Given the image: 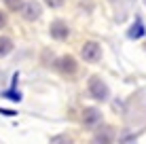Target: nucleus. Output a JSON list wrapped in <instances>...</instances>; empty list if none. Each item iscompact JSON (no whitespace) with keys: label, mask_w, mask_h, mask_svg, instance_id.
<instances>
[{"label":"nucleus","mask_w":146,"mask_h":144,"mask_svg":"<svg viewBox=\"0 0 146 144\" xmlns=\"http://www.w3.org/2000/svg\"><path fill=\"white\" fill-rule=\"evenodd\" d=\"M55 68H57L59 72H64V74H74L78 66H76V59L72 55H64V57H59L57 62H55Z\"/></svg>","instance_id":"3"},{"label":"nucleus","mask_w":146,"mask_h":144,"mask_svg":"<svg viewBox=\"0 0 146 144\" xmlns=\"http://www.w3.org/2000/svg\"><path fill=\"white\" fill-rule=\"evenodd\" d=\"M100 119H102V112L98 108H85L83 110V123L85 125H95Z\"/></svg>","instance_id":"7"},{"label":"nucleus","mask_w":146,"mask_h":144,"mask_svg":"<svg viewBox=\"0 0 146 144\" xmlns=\"http://www.w3.org/2000/svg\"><path fill=\"white\" fill-rule=\"evenodd\" d=\"M49 32H51V36L55 40H64V38H68L70 28H68V23H64V21H53L51 28H49Z\"/></svg>","instance_id":"6"},{"label":"nucleus","mask_w":146,"mask_h":144,"mask_svg":"<svg viewBox=\"0 0 146 144\" xmlns=\"http://www.w3.org/2000/svg\"><path fill=\"white\" fill-rule=\"evenodd\" d=\"M121 144H135V136H129V138H123Z\"/></svg>","instance_id":"13"},{"label":"nucleus","mask_w":146,"mask_h":144,"mask_svg":"<svg viewBox=\"0 0 146 144\" xmlns=\"http://www.w3.org/2000/svg\"><path fill=\"white\" fill-rule=\"evenodd\" d=\"M4 26H7V15H4L2 11H0V30H2Z\"/></svg>","instance_id":"14"},{"label":"nucleus","mask_w":146,"mask_h":144,"mask_svg":"<svg viewBox=\"0 0 146 144\" xmlns=\"http://www.w3.org/2000/svg\"><path fill=\"white\" fill-rule=\"evenodd\" d=\"M114 138H117V133H114L112 127H102V129L95 131L93 136V144H112Z\"/></svg>","instance_id":"4"},{"label":"nucleus","mask_w":146,"mask_h":144,"mask_svg":"<svg viewBox=\"0 0 146 144\" xmlns=\"http://www.w3.org/2000/svg\"><path fill=\"white\" fill-rule=\"evenodd\" d=\"M146 34V30H144V23L140 21V19H135V23L131 26V30H129V38H135V40H138V38H142Z\"/></svg>","instance_id":"8"},{"label":"nucleus","mask_w":146,"mask_h":144,"mask_svg":"<svg viewBox=\"0 0 146 144\" xmlns=\"http://www.w3.org/2000/svg\"><path fill=\"white\" fill-rule=\"evenodd\" d=\"M80 55L85 57V62H98L100 57H102V47H100L98 42L89 40L83 44V49H80Z\"/></svg>","instance_id":"2"},{"label":"nucleus","mask_w":146,"mask_h":144,"mask_svg":"<svg viewBox=\"0 0 146 144\" xmlns=\"http://www.w3.org/2000/svg\"><path fill=\"white\" fill-rule=\"evenodd\" d=\"M13 51V40L7 36H0V57H7Z\"/></svg>","instance_id":"9"},{"label":"nucleus","mask_w":146,"mask_h":144,"mask_svg":"<svg viewBox=\"0 0 146 144\" xmlns=\"http://www.w3.org/2000/svg\"><path fill=\"white\" fill-rule=\"evenodd\" d=\"M51 144H72V140H70V136H66V133H59V136L51 138Z\"/></svg>","instance_id":"10"},{"label":"nucleus","mask_w":146,"mask_h":144,"mask_svg":"<svg viewBox=\"0 0 146 144\" xmlns=\"http://www.w3.org/2000/svg\"><path fill=\"white\" fill-rule=\"evenodd\" d=\"M21 11H23V17H26L28 21H34V19H38V17H40V13H42V9H40V4H38V2H34V0H30V2H23Z\"/></svg>","instance_id":"5"},{"label":"nucleus","mask_w":146,"mask_h":144,"mask_svg":"<svg viewBox=\"0 0 146 144\" xmlns=\"http://www.w3.org/2000/svg\"><path fill=\"white\" fill-rule=\"evenodd\" d=\"M44 4L51 7V9H57V7H62V4H64V0H44Z\"/></svg>","instance_id":"12"},{"label":"nucleus","mask_w":146,"mask_h":144,"mask_svg":"<svg viewBox=\"0 0 146 144\" xmlns=\"http://www.w3.org/2000/svg\"><path fill=\"white\" fill-rule=\"evenodd\" d=\"M89 93H91L93 100H100V102H106L108 96H110L106 83H104L100 76H91L89 78Z\"/></svg>","instance_id":"1"},{"label":"nucleus","mask_w":146,"mask_h":144,"mask_svg":"<svg viewBox=\"0 0 146 144\" xmlns=\"http://www.w3.org/2000/svg\"><path fill=\"white\" fill-rule=\"evenodd\" d=\"M7 7L11 9V11H21L23 0H7Z\"/></svg>","instance_id":"11"}]
</instances>
